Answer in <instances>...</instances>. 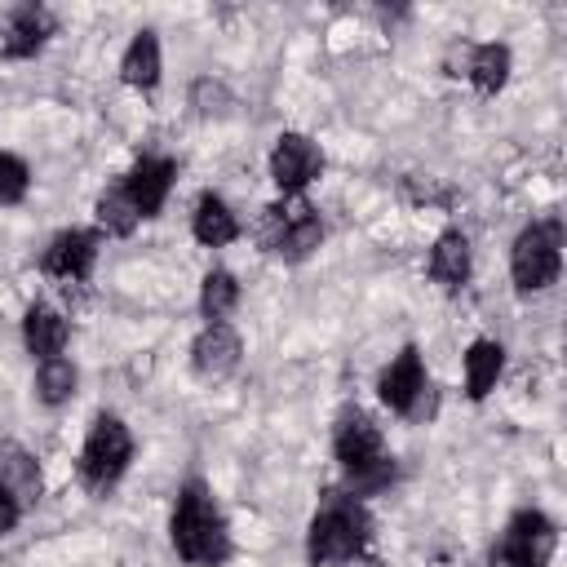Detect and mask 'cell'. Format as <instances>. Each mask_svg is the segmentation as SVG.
I'll return each instance as SVG.
<instances>
[{
	"mask_svg": "<svg viewBox=\"0 0 567 567\" xmlns=\"http://www.w3.org/2000/svg\"><path fill=\"white\" fill-rule=\"evenodd\" d=\"M173 549L190 567H221L230 558L226 518H221L213 492L199 478L182 483V492H177V505H173Z\"/></svg>",
	"mask_w": 567,
	"mask_h": 567,
	"instance_id": "1",
	"label": "cell"
},
{
	"mask_svg": "<svg viewBox=\"0 0 567 567\" xmlns=\"http://www.w3.org/2000/svg\"><path fill=\"white\" fill-rule=\"evenodd\" d=\"M372 536V518L359 505V496L350 492H328L323 505L310 518V536H306V554L315 567H332V563H354L363 554Z\"/></svg>",
	"mask_w": 567,
	"mask_h": 567,
	"instance_id": "2",
	"label": "cell"
},
{
	"mask_svg": "<svg viewBox=\"0 0 567 567\" xmlns=\"http://www.w3.org/2000/svg\"><path fill=\"white\" fill-rule=\"evenodd\" d=\"M332 452H337L354 496L381 492V487L394 483V456L385 452V439H381V430L372 425L368 412H359V408L341 412V421L332 430Z\"/></svg>",
	"mask_w": 567,
	"mask_h": 567,
	"instance_id": "3",
	"label": "cell"
},
{
	"mask_svg": "<svg viewBox=\"0 0 567 567\" xmlns=\"http://www.w3.org/2000/svg\"><path fill=\"white\" fill-rule=\"evenodd\" d=\"M257 239L266 252H279L288 261H301L319 248L323 239V221L319 213L301 199V195H284L279 204L261 208V221H257Z\"/></svg>",
	"mask_w": 567,
	"mask_h": 567,
	"instance_id": "4",
	"label": "cell"
},
{
	"mask_svg": "<svg viewBox=\"0 0 567 567\" xmlns=\"http://www.w3.org/2000/svg\"><path fill=\"white\" fill-rule=\"evenodd\" d=\"M128 461H133V434H128V425L120 416H111V412L93 416L89 439L80 447V478H84V487L89 492L115 487L120 474L128 470Z\"/></svg>",
	"mask_w": 567,
	"mask_h": 567,
	"instance_id": "5",
	"label": "cell"
},
{
	"mask_svg": "<svg viewBox=\"0 0 567 567\" xmlns=\"http://www.w3.org/2000/svg\"><path fill=\"white\" fill-rule=\"evenodd\" d=\"M563 266V226L558 221H532L518 230L514 252H509V270L514 284L523 292H545L558 279Z\"/></svg>",
	"mask_w": 567,
	"mask_h": 567,
	"instance_id": "6",
	"label": "cell"
},
{
	"mask_svg": "<svg viewBox=\"0 0 567 567\" xmlns=\"http://www.w3.org/2000/svg\"><path fill=\"white\" fill-rule=\"evenodd\" d=\"M377 394H381L385 408H394L408 421H425L434 412V385L425 381V368H421V350L416 346H403L399 350V359L381 372Z\"/></svg>",
	"mask_w": 567,
	"mask_h": 567,
	"instance_id": "7",
	"label": "cell"
},
{
	"mask_svg": "<svg viewBox=\"0 0 567 567\" xmlns=\"http://www.w3.org/2000/svg\"><path fill=\"white\" fill-rule=\"evenodd\" d=\"M554 545H558V527L540 509H518L505 523L501 545L492 549V563L496 567H545L554 558Z\"/></svg>",
	"mask_w": 567,
	"mask_h": 567,
	"instance_id": "8",
	"label": "cell"
},
{
	"mask_svg": "<svg viewBox=\"0 0 567 567\" xmlns=\"http://www.w3.org/2000/svg\"><path fill=\"white\" fill-rule=\"evenodd\" d=\"M323 173V155L306 133H279L275 151H270V177L284 195H301L315 177Z\"/></svg>",
	"mask_w": 567,
	"mask_h": 567,
	"instance_id": "9",
	"label": "cell"
},
{
	"mask_svg": "<svg viewBox=\"0 0 567 567\" xmlns=\"http://www.w3.org/2000/svg\"><path fill=\"white\" fill-rule=\"evenodd\" d=\"M93 261H97V230H62V235L49 239V248L40 257L44 275L49 279H62V284L89 279Z\"/></svg>",
	"mask_w": 567,
	"mask_h": 567,
	"instance_id": "10",
	"label": "cell"
},
{
	"mask_svg": "<svg viewBox=\"0 0 567 567\" xmlns=\"http://www.w3.org/2000/svg\"><path fill=\"white\" fill-rule=\"evenodd\" d=\"M173 177H177V164L164 159V155H142V159L128 168L124 190H128L137 217H155V213L164 208V199H168V190H173Z\"/></svg>",
	"mask_w": 567,
	"mask_h": 567,
	"instance_id": "11",
	"label": "cell"
},
{
	"mask_svg": "<svg viewBox=\"0 0 567 567\" xmlns=\"http://www.w3.org/2000/svg\"><path fill=\"white\" fill-rule=\"evenodd\" d=\"M239 354H244V346H239L235 328L230 323H208L190 346V368L204 381H221L239 368Z\"/></svg>",
	"mask_w": 567,
	"mask_h": 567,
	"instance_id": "12",
	"label": "cell"
},
{
	"mask_svg": "<svg viewBox=\"0 0 567 567\" xmlns=\"http://www.w3.org/2000/svg\"><path fill=\"white\" fill-rule=\"evenodd\" d=\"M53 31H58V22H53V13L44 4H18L9 13V22H4L0 53L4 58H35Z\"/></svg>",
	"mask_w": 567,
	"mask_h": 567,
	"instance_id": "13",
	"label": "cell"
},
{
	"mask_svg": "<svg viewBox=\"0 0 567 567\" xmlns=\"http://www.w3.org/2000/svg\"><path fill=\"white\" fill-rule=\"evenodd\" d=\"M66 337H71V328H66V319H62L53 306L35 301V306L22 315V341H27V350H31L40 363H44V359H58L62 346H66Z\"/></svg>",
	"mask_w": 567,
	"mask_h": 567,
	"instance_id": "14",
	"label": "cell"
},
{
	"mask_svg": "<svg viewBox=\"0 0 567 567\" xmlns=\"http://www.w3.org/2000/svg\"><path fill=\"white\" fill-rule=\"evenodd\" d=\"M0 487H4L22 509L35 505V496H40V465H35V456H31L27 447L0 443Z\"/></svg>",
	"mask_w": 567,
	"mask_h": 567,
	"instance_id": "15",
	"label": "cell"
},
{
	"mask_svg": "<svg viewBox=\"0 0 567 567\" xmlns=\"http://www.w3.org/2000/svg\"><path fill=\"white\" fill-rule=\"evenodd\" d=\"M190 230H195V239H199L204 248H221V244L239 239V217L230 213V204H226L221 195L204 190V195H199V204H195Z\"/></svg>",
	"mask_w": 567,
	"mask_h": 567,
	"instance_id": "16",
	"label": "cell"
},
{
	"mask_svg": "<svg viewBox=\"0 0 567 567\" xmlns=\"http://www.w3.org/2000/svg\"><path fill=\"white\" fill-rule=\"evenodd\" d=\"M430 279L443 288H461L470 279V239L461 230H443L430 248Z\"/></svg>",
	"mask_w": 567,
	"mask_h": 567,
	"instance_id": "17",
	"label": "cell"
},
{
	"mask_svg": "<svg viewBox=\"0 0 567 567\" xmlns=\"http://www.w3.org/2000/svg\"><path fill=\"white\" fill-rule=\"evenodd\" d=\"M120 80L133 89H155L159 84V40L155 31H137L133 44L120 58Z\"/></svg>",
	"mask_w": 567,
	"mask_h": 567,
	"instance_id": "18",
	"label": "cell"
},
{
	"mask_svg": "<svg viewBox=\"0 0 567 567\" xmlns=\"http://www.w3.org/2000/svg\"><path fill=\"white\" fill-rule=\"evenodd\" d=\"M501 368H505L501 341H487V337L474 341V346L465 350V394H470V399H487V390L496 385Z\"/></svg>",
	"mask_w": 567,
	"mask_h": 567,
	"instance_id": "19",
	"label": "cell"
},
{
	"mask_svg": "<svg viewBox=\"0 0 567 567\" xmlns=\"http://www.w3.org/2000/svg\"><path fill=\"white\" fill-rule=\"evenodd\" d=\"M465 75H470V84L478 93H496L509 80V49L496 44V40L492 44H474L465 53Z\"/></svg>",
	"mask_w": 567,
	"mask_h": 567,
	"instance_id": "20",
	"label": "cell"
},
{
	"mask_svg": "<svg viewBox=\"0 0 567 567\" xmlns=\"http://www.w3.org/2000/svg\"><path fill=\"white\" fill-rule=\"evenodd\" d=\"M239 301V284L230 270H208L204 275V288H199V310L208 323H221Z\"/></svg>",
	"mask_w": 567,
	"mask_h": 567,
	"instance_id": "21",
	"label": "cell"
},
{
	"mask_svg": "<svg viewBox=\"0 0 567 567\" xmlns=\"http://www.w3.org/2000/svg\"><path fill=\"white\" fill-rule=\"evenodd\" d=\"M35 394H40V403H49V408H58V403H66L71 394H75V363L71 359H44L40 363V372H35Z\"/></svg>",
	"mask_w": 567,
	"mask_h": 567,
	"instance_id": "22",
	"label": "cell"
},
{
	"mask_svg": "<svg viewBox=\"0 0 567 567\" xmlns=\"http://www.w3.org/2000/svg\"><path fill=\"white\" fill-rule=\"evenodd\" d=\"M97 221H102L111 235H133V226H137L142 217H137V208H133L124 182H115V186H106V190L97 195Z\"/></svg>",
	"mask_w": 567,
	"mask_h": 567,
	"instance_id": "23",
	"label": "cell"
},
{
	"mask_svg": "<svg viewBox=\"0 0 567 567\" xmlns=\"http://www.w3.org/2000/svg\"><path fill=\"white\" fill-rule=\"evenodd\" d=\"M27 186H31V173H27V164H22L18 155L0 151V204H22Z\"/></svg>",
	"mask_w": 567,
	"mask_h": 567,
	"instance_id": "24",
	"label": "cell"
},
{
	"mask_svg": "<svg viewBox=\"0 0 567 567\" xmlns=\"http://www.w3.org/2000/svg\"><path fill=\"white\" fill-rule=\"evenodd\" d=\"M18 518H22V505L0 487V536H4V532H13V527H18Z\"/></svg>",
	"mask_w": 567,
	"mask_h": 567,
	"instance_id": "25",
	"label": "cell"
}]
</instances>
